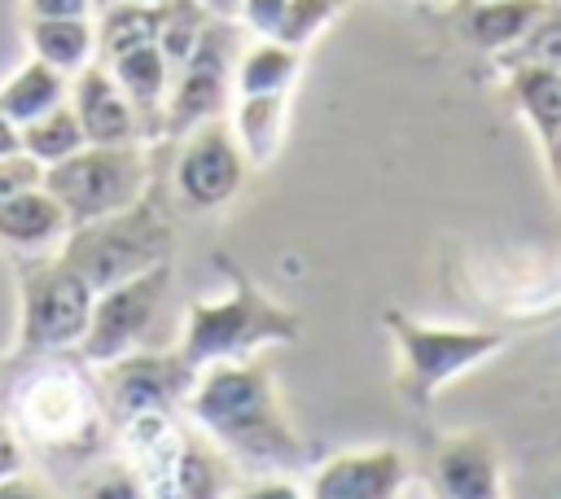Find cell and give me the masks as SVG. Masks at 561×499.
<instances>
[{
	"label": "cell",
	"mask_w": 561,
	"mask_h": 499,
	"mask_svg": "<svg viewBox=\"0 0 561 499\" xmlns=\"http://www.w3.org/2000/svg\"><path fill=\"white\" fill-rule=\"evenodd\" d=\"M184 411L241 468L289 473L307 455L259 359H224V363L197 368Z\"/></svg>",
	"instance_id": "6da1fadb"
},
{
	"label": "cell",
	"mask_w": 561,
	"mask_h": 499,
	"mask_svg": "<svg viewBox=\"0 0 561 499\" xmlns=\"http://www.w3.org/2000/svg\"><path fill=\"white\" fill-rule=\"evenodd\" d=\"M228 267V293L224 298H197L188 302L180 355L197 372L206 363L224 359H254L263 346H294L298 341V315L280 302H272L241 267Z\"/></svg>",
	"instance_id": "7a4b0ae2"
},
{
	"label": "cell",
	"mask_w": 561,
	"mask_h": 499,
	"mask_svg": "<svg viewBox=\"0 0 561 499\" xmlns=\"http://www.w3.org/2000/svg\"><path fill=\"white\" fill-rule=\"evenodd\" d=\"M9 420L22 442L44 451H88L110 425L96 381L48 355H35V368L13 385Z\"/></svg>",
	"instance_id": "3957f363"
},
{
	"label": "cell",
	"mask_w": 561,
	"mask_h": 499,
	"mask_svg": "<svg viewBox=\"0 0 561 499\" xmlns=\"http://www.w3.org/2000/svg\"><path fill=\"white\" fill-rule=\"evenodd\" d=\"M57 258L75 267L92 293H101L158 263H171V228L149 201H136L118 214L70 228L57 245Z\"/></svg>",
	"instance_id": "277c9868"
},
{
	"label": "cell",
	"mask_w": 561,
	"mask_h": 499,
	"mask_svg": "<svg viewBox=\"0 0 561 499\" xmlns=\"http://www.w3.org/2000/svg\"><path fill=\"white\" fill-rule=\"evenodd\" d=\"M394 355H399V394L416 407L434 403L460 372L486 363L504 337L491 328H451V324H421L412 315H403L399 306H390L381 315Z\"/></svg>",
	"instance_id": "5b68a950"
},
{
	"label": "cell",
	"mask_w": 561,
	"mask_h": 499,
	"mask_svg": "<svg viewBox=\"0 0 561 499\" xmlns=\"http://www.w3.org/2000/svg\"><path fill=\"white\" fill-rule=\"evenodd\" d=\"M39 184L61 201L70 228H79L145 201L149 158L140 144H83L79 153L44 166Z\"/></svg>",
	"instance_id": "8992f818"
},
{
	"label": "cell",
	"mask_w": 561,
	"mask_h": 499,
	"mask_svg": "<svg viewBox=\"0 0 561 499\" xmlns=\"http://www.w3.org/2000/svg\"><path fill=\"white\" fill-rule=\"evenodd\" d=\"M92 289L88 280L66 267L57 254L35 258L18 276V337L13 355L35 359V355H57L83 341L88 315H92Z\"/></svg>",
	"instance_id": "52a82bcc"
},
{
	"label": "cell",
	"mask_w": 561,
	"mask_h": 499,
	"mask_svg": "<svg viewBox=\"0 0 561 499\" xmlns=\"http://www.w3.org/2000/svg\"><path fill=\"white\" fill-rule=\"evenodd\" d=\"M171 289V263H158L123 285H110L92 298V315H88V328H83V341L75 346L88 363L105 368L131 350H140L158 324V311H162V298Z\"/></svg>",
	"instance_id": "ba28073f"
},
{
	"label": "cell",
	"mask_w": 561,
	"mask_h": 499,
	"mask_svg": "<svg viewBox=\"0 0 561 499\" xmlns=\"http://www.w3.org/2000/svg\"><path fill=\"white\" fill-rule=\"evenodd\" d=\"M193 368L184 363L180 350H131L114 363L101 368V407L105 420L118 429L127 420L140 416H171L175 407H184L188 390H193Z\"/></svg>",
	"instance_id": "9c48e42d"
},
{
	"label": "cell",
	"mask_w": 561,
	"mask_h": 499,
	"mask_svg": "<svg viewBox=\"0 0 561 499\" xmlns=\"http://www.w3.org/2000/svg\"><path fill=\"white\" fill-rule=\"evenodd\" d=\"M232 66H237V31L228 18H210L188 61L171 74L167 127H162L167 140H180L193 127L224 114L228 92H232Z\"/></svg>",
	"instance_id": "30bf717a"
},
{
	"label": "cell",
	"mask_w": 561,
	"mask_h": 499,
	"mask_svg": "<svg viewBox=\"0 0 561 499\" xmlns=\"http://www.w3.org/2000/svg\"><path fill=\"white\" fill-rule=\"evenodd\" d=\"M245 179V153L228 127V118H210L202 127H193L188 136H180V153L171 166V184L175 197L188 210H215L228 197H237Z\"/></svg>",
	"instance_id": "8fae6325"
},
{
	"label": "cell",
	"mask_w": 561,
	"mask_h": 499,
	"mask_svg": "<svg viewBox=\"0 0 561 499\" xmlns=\"http://www.w3.org/2000/svg\"><path fill=\"white\" fill-rule=\"evenodd\" d=\"M403 481L408 460L399 446H359L320 460L307 499H399Z\"/></svg>",
	"instance_id": "7c38bea8"
},
{
	"label": "cell",
	"mask_w": 561,
	"mask_h": 499,
	"mask_svg": "<svg viewBox=\"0 0 561 499\" xmlns=\"http://www.w3.org/2000/svg\"><path fill=\"white\" fill-rule=\"evenodd\" d=\"M430 481H434V499H504L495 442L473 429L443 438L430 464Z\"/></svg>",
	"instance_id": "4fadbf2b"
},
{
	"label": "cell",
	"mask_w": 561,
	"mask_h": 499,
	"mask_svg": "<svg viewBox=\"0 0 561 499\" xmlns=\"http://www.w3.org/2000/svg\"><path fill=\"white\" fill-rule=\"evenodd\" d=\"M70 105L79 114V127H83L88 144H140L136 109L123 96V88L110 74V66H101V61L83 66L70 79Z\"/></svg>",
	"instance_id": "5bb4252c"
},
{
	"label": "cell",
	"mask_w": 561,
	"mask_h": 499,
	"mask_svg": "<svg viewBox=\"0 0 561 499\" xmlns=\"http://www.w3.org/2000/svg\"><path fill=\"white\" fill-rule=\"evenodd\" d=\"M110 66V74L118 79L123 96L131 101L136 109V127H140V144L145 140H162V127H167V96H171V66L162 57L158 44H140L114 61H101Z\"/></svg>",
	"instance_id": "9a60e30c"
},
{
	"label": "cell",
	"mask_w": 561,
	"mask_h": 499,
	"mask_svg": "<svg viewBox=\"0 0 561 499\" xmlns=\"http://www.w3.org/2000/svg\"><path fill=\"white\" fill-rule=\"evenodd\" d=\"M70 232V214L44 184H26L0 201V245L22 254L57 250Z\"/></svg>",
	"instance_id": "2e32d148"
},
{
	"label": "cell",
	"mask_w": 561,
	"mask_h": 499,
	"mask_svg": "<svg viewBox=\"0 0 561 499\" xmlns=\"http://www.w3.org/2000/svg\"><path fill=\"white\" fill-rule=\"evenodd\" d=\"M153 499H228V468L224 451L184 438L175 455L162 464V473L149 481Z\"/></svg>",
	"instance_id": "e0dca14e"
},
{
	"label": "cell",
	"mask_w": 561,
	"mask_h": 499,
	"mask_svg": "<svg viewBox=\"0 0 561 499\" xmlns=\"http://www.w3.org/2000/svg\"><path fill=\"white\" fill-rule=\"evenodd\" d=\"M543 9L548 0H473V4H460V31L473 48L504 57L535 26Z\"/></svg>",
	"instance_id": "ac0fdd59"
},
{
	"label": "cell",
	"mask_w": 561,
	"mask_h": 499,
	"mask_svg": "<svg viewBox=\"0 0 561 499\" xmlns=\"http://www.w3.org/2000/svg\"><path fill=\"white\" fill-rule=\"evenodd\" d=\"M31 57L75 79L83 66L96 61V26L92 18H26Z\"/></svg>",
	"instance_id": "d6986e66"
},
{
	"label": "cell",
	"mask_w": 561,
	"mask_h": 499,
	"mask_svg": "<svg viewBox=\"0 0 561 499\" xmlns=\"http://www.w3.org/2000/svg\"><path fill=\"white\" fill-rule=\"evenodd\" d=\"M61 101H70V79L53 66H44L39 57L22 61L4 83H0V114L22 131L26 123L44 118L48 109H57Z\"/></svg>",
	"instance_id": "ffe728a7"
},
{
	"label": "cell",
	"mask_w": 561,
	"mask_h": 499,
	"mask_svg": "<svg viewBox=\"0 0 561 499\" xmlns=\"http://www.w3.org/2000/svg\"><path fill=\"white\" fill-rule=\"evenodd\" d=\"M285 96L289 92H267V96H237L232 101V136L245 153V166H267L280 153L285 140Z\"/></svg>",
	"instance_id": "44dd1931"
},
{
	"label": "cell",
	"mask_w": 561,
	"mask_h": 499,
	"mask_svg": "<svg viewBox=\"0 0 561 499\" xmlns=\"http://www.w3.org/2000/svg\"><path fill=\"white\" fill-rule=\"evenodd\" d=\"M508 92L539 144L548 149L561 131V70L552 66H508Z\"/></svg>",
	"instance_id": "7402d4cb"
},
{
	"label": "cell",
	"mask_w": 561,
	"mask_h": 499,
	"mask_svg": "<svg viewBox=\"0 0 561 499\" xmlns=\"http://www.w3.org/2000/svg\"><path fill=\"white\" fill-rule=\"evenodd\" d=\"M294 79H298V48L276 44V39H254L250 48L237 53V66H232V96L289 92Z\"/></svg>",
	"instance_id": "603a6c76"
},
{
	"label": "cell",
	"mask_w": 561,
	"mask_h": 499,
	"mask_svg": "<svg viewBox=\"0 0 561 499\" xmlns=\"http://www.w3.org/2000/svg\"><path fill=\"white\" fill-rule=\"evenodd\" d=\"M96 13V61H114L140 44H158L167 4H114Z\"/></svg>",
	"instance_id": "cb8c5ba5"
},
{
	"label": "cell",
	"mask_w": 561,
	"mask_h": 499,
	"mask_svg": "<svg viewBox=\"0 0 561 499\" xmlns=\"http://www.w3.org/2000/svg\"><path fill=\"white\" fill-rule=\"evenodd\" d=\"M83 144L88 140H83V127H79V114H75L70 101H61L57 109H48L44 118H35V123L22 127V153L39 171L53 166V162H61V158H70V153H79Z\"/></svg>",
	"instance_id": "d4e9b609"
},
{
	"label": "cell",
	"mask_w": 561,
	"mask_h": 499,
	"mask_svg": "<svg viewBox=\"0 0 561 499\" xmlns=\"http://www.w3.org/2000/svg\"><path fill=\"white\" fill-rule=\"evenodd\" d=\"M495 61L504 70L508 66H552V70H561V0H548V9L535 18V26Z\"/></svg>",
	"instance_id": "484cf974"
},
{
	"label": "cell",
	"mask_w": 561,
	"mask_h": 499,
	"mask_svg": "<svg viewBox=\"0 0 561 499\" xmlns=\"http://www.w3.org/2000/svg\"><path fill=\"white\" fill-rule=\"evenodd\" d=\"M346 0H289L285 4V22L276 31V44H289V48H307L337 13H342Z\"/></svg>",
	"instance_id": "4316f807"
},
{
	"label": "cell",
	"mask_w": 561,
	"mask_h": 499,
	"mask_svg": "<svg viewBox=\"0 0 561 499\" xmlns=\"http://www.w3.org/2000/svg\"><path fill=\"white\" fill-rule=\"evenodd\" d=\"M79 499H153V495H149V486L131 468H110V473L83 481Z\"/></svg>",
	"instance_id": "83f0119b"
},
{
	"label": "cell",
	"mask_w": 561,
	"mask_h": 499,
	"mask_svg": "<svg viewBox=\"0 0 561 499\" xmlns=\"http://www.w3.org/2000/svg\"><path fill=\"white\" fill-rule=\"evenodd\" d=\"M285 4L289 0H241V26L254 35V39H276L280 22H285Z\"/></svg>",
	"instance_id": "f1b7e54d"
},
{
	"label": "cell",
	"mask_w": 561,
	"mask_h": 499,
	"mask_svg": "<svg viewBox=\"0 0 561 499\" xmlns=\"http://www.w3.org/2000/svg\"><path fill=\"white\" fill-rule=\"evenodd\" d=\"M232 499H307V490H302L294 477H280V473H272V477H259V481L241 486Z\"/></svg>",
	"instance_id": "f546056e"
},
{
	"label": "cell",
	"mask_w": 561,
	"mask_h": 499,
	"mask_svg": "<svg viewBox=\"0 0 561 499\" xmlns=\"http://www.w3.org/2000/svg\"><path fill=\"white\" fill-rule=\"evenodd\" d=\"M39 166L26 158V153H18V158H0V201L9 197V193H18V188H26V184H39Z\"/></svg>",
	"instance_id": "4dcf8cb0"
},
{
	"label": "cell",
	"mask_w": 561,
	"mask_h": 499,
	"mask_svg": "<svg viewBox=\"0 0 561 499\" xmlns=\"http://www.w3.org/2000/svg\"><path fill=\"white\" fill-rule=\"evenodd\" d=\"M13 473H26V455H22V438L9 420V411L0 407V481Z\"/></svg>",
	"instance_id": "1f68e13d"
},
{
	"label": "cell",
	"mask_w": 561,
	"mask_h": 499,
	"mask_svg": "<svg viewBox=\"0 0 561 499\" xmlns=\"http://www.w3.org/2000/svg\"><path fill=\"white\" fill-rule=\"evenodd\" d=\"M26 18H92V0H26Z\"/></svg>",
	"instance_id": "d6a6232c"
},
{
	"label": "cell",
	"mask_w": 561,
	"mask_h": 499,
	"mask_svg": "<svg viewBox=\"0 0 561 499\" xmlns=\"http://www.w3.org/2000/svg\"><path fill=\"white\" fill-rule=\"evenodd\" d=\"M0 499H48V490H44L35 477L13 473V477H4V481H0Z\"/></svg>",
	"instance_id": "836d02e7"
},
{
	"label": "cell",
	"mask_w": 561,
	"mask_h": 499,
	"mask_svg": "<svg viewBox=\"0 0 561 499\" xmlns=\"http://www.w3.org/2000/svg\"><path fill=\"white\" fill-rule=\"evenodd\" d=\"M22 153V131L0 114V158H18Z\"/></svg>",
	"instance_id": "e575fe53"
},
{
	"label": "cell",
	"mask_w": 561,
	"mask_h": 499,
	"mask_svg": "<svg viewBox=\"0 0 561 499\" xmlns=\"http://www.w3.org/2000/svg\"><path fill=\"white\" fill-rule=\"evenodd\" d=\"M197 4H202L210 18H228V22L241 13V0H197Z\"/></svg>",
	"instance_id": "d590c367"
},
{
	"label": "cell",
	"mask_w": 561,
	"mask_h": 499,
	"mask_svg": "<svg viewBox=\"0 0 561 499\" xmlns=\"http://www.w3.org/2000/svg\"><path fill=\"white\" fill-rule=\"evenodd\" d=\"M543 158H548V171H552V184L561 188V131L552 136V144L543 149Z\"/></svg>",
	"instance_id": "8d00e7d4"
},
{
	"label": "cell",
	"mask_w": 561,
	"mask_h": 499,
	"mask_svg": "<svg viewBox=\"0 0 561 499\" xmlns=\"http://www.w3.org/2000/svg\"><path fill=\"white\" fill-rule=\"evenodd\" d=\"M114 4H167V0H92V9H114Z\"/></svg>",
	"instance_id": "74e56055"
},
{
	"label": "cell",
	"mask_w": 561,
	"mask_h": 499,
	"mask_svg": "<svg viewBox=\"0 0 561 499\" xmlns=\"http://www.w3.org/2000/svg\"><path fill=\"white\" fill-rule=\"evenodd\" d=\"M543 499H561V468L552 473V481H548V490H543Z\"/></svg>",
	"instance_id": "f35d334b"
},
{
	"label": "cell",
	"mask_w": 561,
	"mask_h": 499,
	"mask_svg": "<svg viewBox=\"0 0 561 499\" xmlns=\"http://www.w3.org/2000/svg\"><path fill=\"white\" fill-rule=\"evenodd\" d=\"M456 4H473V0H456Z\"/></svg>",
	"instance_id": "ab89813d"
}]
</instances>
